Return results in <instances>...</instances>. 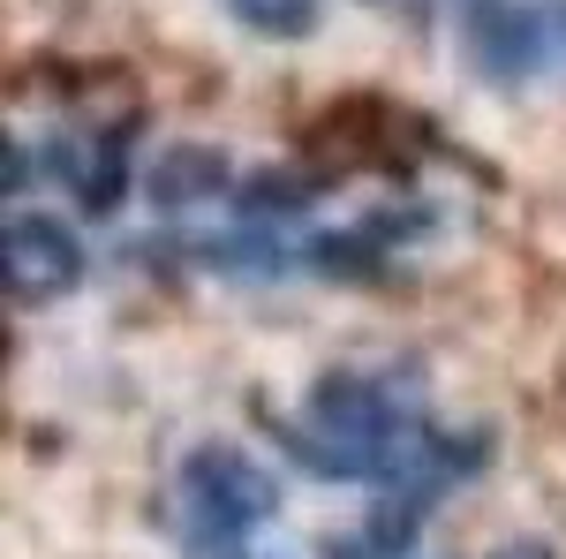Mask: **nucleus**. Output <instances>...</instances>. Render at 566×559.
<instances>
[{"label":"nucleus","mask_w":566,"mask_h":559,"mask_svg":"<svg viewBox=\"0 0 566 559\" xmlns=\"http://www.w3.org/2000/svg\"><path fill=\"white\" fill-rule=\"evenodd\" d=\"M189 499H197V515H212V537H242V529L272 507L264 476L242 469L234 454H197V469H189Z\"/></svg>","instance_id":"1"}]
</instances>
